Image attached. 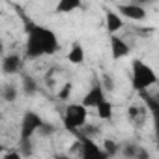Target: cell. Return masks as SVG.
Listing matches in <instances>:
<instances>
[{
  "instance_id": "cell-1",
  "label": "cell",
  "mask_w": 159,
  "mask_h": 159,
  "mask_svg": "<svg viewBox=\"0 0 159 159\" xmlns=\"http://www.w3.org/2000/svg\"><path fill=\"white\" fill-rule=\"evenodd\" d=\"M25 58L26 60H39L45 56H52L60 51V39L56 32L41 23L25 21Z\"/></svg>"
},
{
  "instance_id": "cell-7",
  "label": "cell",
  "mask_w": 159,
  "mask_h": 159,
  "mask_svg": "<svg viewBox=\"0 0 159 159\" xmlns=\"http://www.w3.org/2000/svg\"><path fill=\"white\" fill-rule=\"evenodd\" d=\"M109 94L103 90V86L99 84V81H96L88 90H86V94L83 96V99H81V103L88 109V111H96L103 101H107L109 98H107Z\"/></svg>"
},
{
  "instance_id": "cell-16",
  "label": "cell",
  "mask_w": 159,
  "mask_h": 159,
  "mask_svg": "<svg viewBox=\"0 0 159 159\" xmlns=\"http://www.w3.org/2000/svg\"><path fill=\"white\" fill-rule=\"evenodd\" d=\"M96 114H98V118H99V120H103V122H111V120H112V116H114V107H112L111 99L103 101V103L96 109Z\"/></svg>"
},
{
  "instance_id": "cell-17",
  "label": "cell",
  "mask_w": 159,
  "mask_h": 159,
  "mask_svg": "<svg viewBox=\"0 0 159 159\" xmlns=\"http://www.w3.org/2000/svg\"><path fill=\"white\" fill-rule=\"evenodd\" d=\"M139 150H140V144H139V142H135V140H125V142H122L120 153H122L124 159H135L137 153H139Z\"/></svg>"
},
{
  "instance_id": "cell-2",
  "label": "cell",
  "mask_w": 159,
  "mask_h": 159,
  "mask_svg": "<svg viewBox=\"0 0 159 159\" xmlns=\"http://www.w3.org/2000/svg\"><path fill=\"white\" fill-rule=\"evenodd\" d=\"M131 88L135 92H139L140 96L142 94H148L150 88H153L157 83H159V77H157V71L146 64L142 58H133L131 60Z\"/></svg>"
},
{
  "instance_id": "cell-23",
  "label": "cell",
  "mask_w": 159,
  "mask_h": 159,
  "mask_svg": "<svg viewBox=\"0 0 159 159\" xmlns=\"http://www.w3.org/2000/svg\"><path fill=\"white\" fill-rule=\"evenodd\" d=\"M135 159H152V153H150V150H148L146 146L140 144V150H139V153H137Z\"/></svg>"
},
{
  "instance_id": "cell-19",
  "label": "cell",
  "mask_w": 159,
  "mask_h": 159,
  "mask_svg": "<svg viewBox=\"0 0 159 159\" xmlns=\"http://www.w3.org/2000/svg\"><path fill=\"white\" fill-rule=\"evenodd\" d=\"M101 146H103V150L107 152V155H109L111 159L116 157V155L120 153V150H122V144L116 142V140H112V139H105V140L101 142Z\"/></svg>"
},
{
  "instance_id": "cell-14",
  "label": "cell",
  "mask_w": 159,
  "mask_h": 159,
  "mask_svg": "<svg viewBox=\"0 0 159 159\" xmlns=\"http://www.w3.org/2000/svg\"><path fill=\"white\" fill-rule=\"evenodd\" d=\"M0 94H2V99L6 103H15L19 94H21V84H15V83L8 81V83L2 84V92H0Z\"/></svg>"
},
{
  "instance_id": "cell-15",
  "label": "cell",
  "mask_w": 159,
  "mask_h": 159,
  "mask_svg": "<svg viewBox=\"0 0 159 159\" xmlns=\"http://www.w3.org/2000/svg\"><path fill=\"white\" fill-rule=\"evenodd\" d=\"M83 6L81 0H60L56 4V13H62V15H69L73 11H77L79 8Z\"/></svg>"
},
{
  "instance_id": "cell-13",
  "label": "cell",
  "mask_w": 159,
  "mask_h": 159,
  "mask_svg": "<svg viewBox=\"0 0 159 159\" xmlns=\"http://www.w3.org/2000/svg\"><path fill=\"white\" fill-rule=\"evenodd\" d=\"M66 58H67V62L73 64V66H81V64H84V60H86V52H84L83 43L73 41L71 47H69V51H67V56H66Z\"/></svg>"
},
{
  "instance_id": "cell-21",
  "label": "cell",
  "mask_w": 159,
  "mask_h": 159,
  "mask_svg": "<svg viewBox=\"0 0 159 159\" xmlns=\"http://www.w3.org/2000/svg\"><path fill=\"white\" fill-rule=\"evenodd\" d=\"M71 90H73V84L71 83H66V84H62L60 86V90H58V99L60 101H69V98H71Z\"/></svg>"
},
{
  "instance_id": "cell-20",
  "label": "cell",
  "mask_w": 159,
  "mask_h": 159,
  "mask_svg": "<svg viewBox=\"0 0 159 159\" xmlns=\"http://www.w3.org/2000/svg\"><path fill=\"white\" fill-rule=\"evenodd\" d=\"M99 84L103 86V90H105L107 94H112V92H114V88H116L114 77H112L109 71H103V73H101V77H99Z\"/></svg>"
},
{
  "instance_id": "cell-25",
  "label": "cell",
  "mask_w": 159,
  "mask_h": 159,
  "mask_svg": "<svg viewBox=\"0 0 159 159\" xmlns=\"http://www.w3.org/2000/svg\"><path fill=\"white\" fill-rule=\"evenodd\" d=\"M157 159H159V144H157Z\"/></svg>"
},
{
  "instance_id": "cell-24",
  "label": "cell",
  "mask_w": 159,
  "mask_h": 159,
  "mask_svg": "<svg viewBox=\"0 0 159 159\" xmlns=\"http://www.w3.org/2000/svg\"><path fill=\"white\" fill-rule=\"evenodd\" d=\"M56 159H79V157H75V155H58Z\"/></svg>"
},
{
  "instance_id": "cell-4",
  "label": "cell",
  "mask_w": 159,
  "mask_h": 159,
  "mask_svg": "<svg viewBox=\"0 0 159 159\" xmlns=\"http://www.w3.org/2000/svg\"><path fill=\"white\" fill-rule=\"evenodd\" d=\"M49 127V124L41 118V114H38L36 111H26L23 114L21 120V129H19V142H26V140H34V137L39 131H45Z\"/></svg>"
},
{
  "instance_id": "cell-12",
  "label": "cell",
  "mask_w": 159,
  "mask_h": 159,
  "mask_svg": "<svg viewBox=\"0 0 159 159\" xmlns=\"http://www.w3.org/2000/svg\"><path fill=\"white\" fill-rule=\"evenodd\" d=\"M142 103H144V105L148 107V111H150V118H152L153 133H155V139H157V144H159V98H153V96L142 94Z\"/></svg>"
},
{
  "instance_id": "cell-8",
  "label": "cell",
  "mask_w": 159,
  "mask_h": 159,
  "mask_svg": "<svg viewBox=\"0 0 159 159\" xmlns=\"http://www.w3.org/2000/svg\"><path fill=\"white\" fill-rule=\"evenodd\" d=\"M127 120H129V124L135 127V129H140V127H144L146 124H148V120H150V111H148V107L144 105V103H131L129 107H127Z\"/></svg>"
},
{
  "instance_id": "cell-3",
  "label": "cell",
  "mask_w": 159,
  "mask_h": 159,
  "mask_svg": "<svg viewBox=\"0 0 159 159\" xmlns=\"http://www.w3.org/2000/svg\"><path fill=\"white\" fill-rule=\"evenodd\" d=\"M62 125L66 131L81 135L83 129L88 127V109L83 103H69L62 114Z\"/></svg>"
},
{
  "instance_id": "cell-11",
  "label": "cell",
  "mask_w": 159,
  "mask_h": 159,
  "mask_svg": "<svg viewBox=\"0 0 159 159\" xmlns=\"http://www.w3.org/2000/svg\"><path fill=\"white\" fill-rule=\"evenodd\" d=\"M109 43H111L109 49H111V58L112 60H124L131 54V45L122 36H111Z\"/></svg>"
},
{
  "instance_id": "cell-10",
  "label": "cell",
  "mask_w": 159,
  "mask_h": 159,
  "mask_svg": "<svg viewBox=\"0 0 159 159\" xmlns=\"http://www.w3.org/2000/svg\"><path fill=\"white\" fill-rule=\"evenodd\" d=\"M25 66V54L21 56L19 52H8L2 56V73L11 77V75H19L23 71Z\"/></svg>"
},
{
  "instance_id": "cell-6",
  "label": "cell",
  "mask_w": 159,
  "mask_h": 159,
  "mask_svg": "<svg viewBox=\"0 0 159 159\" xmlns=\"http://www.w3.org/2000/svg\"><path fill=\"white\" fill-rule=\"evenodd\" d=\"M114 10L122 15L124 21H133V23H142L148 17V11L142 4L137 2H124V4H116Z\"/></svg>"
},
{
  "instance_id": "cell-18",
  "label": "cell",
  "mask_w": 159,
  "mask_h": 159,
  "mask_svg": "<svg viewBox=\"0 0 159 159\" xmlns=\"http://www.w3.org/2000/svg\"><path fill=\"white\" fill-rule=\"evenodd\" d=\"M21 90H23L26 96H36L38 90H39L36 79H34V77H28V75H23V79H21Z\"/></svg>"
},
{
  "instance_id": "cell-9",
  "label": "cell",
  "mask_w": 159,
  "mask_h": 159,
  "mask_svg": "<svg viewBox=\"0 0 159 159\" xmlns=\"http://www.w3.org/2000/svg\"><path fill=\"white\" fill-rule=\"evenodd\" d=\"M103 13H105V30H107V34L109 36H118V32L125 26V21L111 6H103Z\"/></svg>"
},
{
  "instance_id": "cell-22",
  "label": "cell",
  "mask_w": 159,
  "mask_h": 159,
  "mask_svg": "<svg viewBox=\"0 0 159 159\" xmlns=\"http://www.w3.org/2000/svg\"><path fill=\"white\" fill-rule=\"evenodd\" d=\"M2 159H25V155L19 148H11V150H6L2 153Z\"/></svg>"
},
{
  "instance_id": "cell-5",
  "label": "cell",
  "mask_w": 159,
  "mask_h": 159,
  "mask_svg": "<svg viewBox=\"0 0 159 159\" xmlns=\"http://www.w3.org/2000/svg\"><path fill=\"white\" fill-rule=\"evenodd\" d=\"M77 137H79V152H81L79 159H111L103 150V146L98 144L94 139L86 135H77Z\"/></svg>"
}]
</instances>
